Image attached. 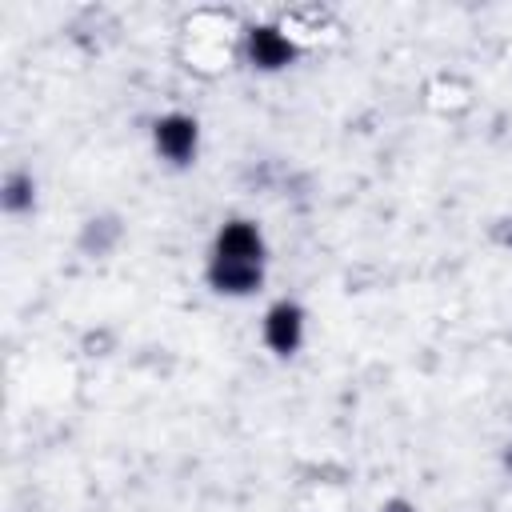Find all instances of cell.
Here are the masks:
<instances>
[{"label":"cell","mask_w":512,"mask_h":512,"mask_svg":"<svg viewBox=\"0 0 512 512\" xmlns=\"http://www.w3.org/2000/svg\"><path fill=\"white\" fill-rule=\"evenodd\" d=\"M152 140H156V152L168 164H188L196 156V120L192 116H180V112L160 116Z\"/></svg>","instance_id":"obj_1"},{"label":"cell","mask_w":512,"mask_h":512,"mask_svg":"<svg viewBox=\"0 0 512 512\" xmlns=\"http://www.w3.org/2000/svg\"><path fill=\"white\" fill-rule=\"evenodd\" d=\"M212 260H244V264H264V240H260L256 224H248V220H228V224L216 232Z\"/></svg>","instance_id":"obj_2"},{"label":"cell","mask_w":512,"mask_h":512,"mask_svg":"<svg viewBox=\"0 0 512 512\" xmlns=\"http://www.w3.org/2000/svg\"><path fill=\"white\" fill-rule=\"evenodd\" d=\"M300 336H304V312L296 304H288V300L272 304L268 316H264V340H268V348L280 352V356H288V352H296Z\"/></svg>","instance_id":"obj_3"},{"label":"cell","mask_w":512,"mask_h":512,"mask_svg":"<svg viewBox=\"0 0 512 512\" xmlns=\"http://www.w3.org/2000/svg\"><path fill=\"white\" fill-rule=\"evenodd\" d=\"M292 40L280 32V28H252L248 32V60L256 64V68H264V72H276V68H284L288 60H292Z\"/></svg>","instance_id":"obj_4"},{"label":"cell","mask_w":512,"mask_h":512,"mask_svg":"<svg viewBox=\"0 0 512 512\" xmlns=\"http://www.w3.org/2000/svg\"><path fill=\"white\" fill-rule=\"evenodd\" d=\"M380 512H412V508H408V504H400V500H396V504H388V508H380Z\"/></svg>","instance_id":"obj_5"}]
</instances>
